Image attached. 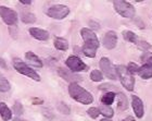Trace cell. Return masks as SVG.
Wrapping results in <instances>:
<instances>
[{"label": "cell", "mask_w": 152, "mask_h": 121, "mask_svg": "<svg viewBox=\"0 0 152 121\" xmlns=\"http://www.w3.org/2000/svg\"><path fill=\"white\" fill-rule=\"evenodd\" d=\"M127 70L129 71L130 73H136V72H138V70H139V67H138V64L134 63V62H129L128 63V66H127Z\"/></svg>", "instance_id": "obj_27"}, {"label": "cell", "mask_w": 152, "mask_h": 121, "mask_svg": "<svg viewBox=\"0 0 152 121\" xmlns=\"http://www.w3.org/2000/svg\"><path fill=\"white\" fill-rule=\"evenodd\" d=\"M123 121H135V119H134L133 117H127V118L124 119Z\"/></svg>", "instance_id": "obj_35"}, {"label": "cell", "mask_w": 152, "mask_h": 121, "mask_svg": "<svg viewBox=\"0 0 152 121\" xmlns=\"http://www.w3.org/2000/svg\"><path fill=\"white\" fill-rule=\"evenodd\" d=\"M0 66L2 68H4V69H8V67H7V63L4 62V60H3L2 58H0Z\"/></svg>", "instance_id": "obj_32"}, {"label": "cell", "mask_w": 152, "mask_h": 121, "mask_svg": "<svg viewBox=\"0 0 152 121\" xmlns=\"http://www.w3.org/2000/svg\"><path fill=\"white\" fill-rule=\"evenodd\" d=\"M10 83L9 81L4 79V77L0 74V92H8L10 89Z\"/></svg>", "instance_id": "obj_23"}, {"label": "cell", "mask_w": 152, "mask_h": 121, "mask_svg": "<svg viewBox=\"0 0 152 121\" xmlns=\"http://www.w3.org/2000/svg\"><path fill=\"white\" fill-rule=\"evenodd\" d=\"M90 79H91L94 82H100V81H102L103 77H102V73L99 70H94V71H91V73H90Z\"/></svg>", "instance_id": "obj_24"}, {"label": "cell", "mask_w": 152, "mask_h": 121, "mask_svg": "<svg viewBox=\"0 0 152 121\" xmlns=\"http://www.w3.org/2000/svg\"><path fill=\"white\" fill-rule=\"evenodd\" d=\"M69 93L72 98L84 105H88L94 102V97L91 94L87 92L85 89H83L82 86H79L77 83H71L69 86Z\"/></svg>", "instance_id": "obj_2"}, {"label": "cell", "mask_w": 152, "mask_h": 121, "mask_svg": "<svg viewBox=\"0 0 152 121\" xmlns=\"http://www.w3.org/2000/svg\"><path fill=\"white\" fill-rule=\"evenodd\" d=\"M58 73L60 75L62 79H64L65 81H69L71 83H77L78 81L82 80V77L75 74L74 72L72 71H69L66 69H63V68H59V70H58Z\"/></svg>", "instance_id": "obj_11"}, {"label": "cell", "mask_w": 152, "mask_h": 121, "mask_svg": "<svg viewBox=\"0 0 152 121\" xmlns=\"http://www.w3.org/2000/svg\"><path fill=\"white\" fill-rule=\"evenodd\" d=\"M13 121H23V120H21V119H19V118H14Z\"/></svg>", "instance_id": "obj_36"}, {"label": "cell", "mask_w": 152, "mask_h": 121, "mask_svg": "<svg viewBox=\"0 0 152 121\" xmlns=\"http://www.w3.org/2000/svg\"><path fill=\"white\" fill-rule=\"evenodd\" d=\"M115 70H116L117 77H120L121 83L123 84L124 87L127 91H133L134 86H135V77H133V74L127 70L125 66H117Z\"/></svg>", "instance_id": "obj_3"}, {"label": "cell", "mask_w": 152, "mask_h": 121, "mask_svg": "<svg viewBox=\"0 0 152 121\" xmlns=\"http://www.w3.org/2000/svg\"><path fill=\"white\" fill-rule=\"evenodd\" d=\"M28 32L34 38L38 39V41H47V39L49 38V33L42 29L31 27V29L28 30Z\"/></svg>", "instance_id": "obj_13"}, {"label": "cell", "mask_w": 152, "mask_h": 121, "mask_svg": "<svg viewBox=\"0 0 152 121\" xmlns=\"http://www.w3.org/2000/svg\"><path fill=\"white\" fill-rule=\"evenodd\" d=\"M20 3H22V4H27V6H29V4H32V1H24V0H21V1H20Z\"/></svg>", "instance_id": "obj_34"}, {"label": "cell", "mask_w": 152, "mask_h": 121, "mask_svg": "<svg viewBox=\"0 0 152 121\" xmlns=\"http://www.w3.org/2000/svg\"><path fill=\"white\" fill-rule=\"evenodd\" d=\"M87 112H88L89 117H91L92 119L98 118V116L100 115V111H99V109L98 108H95V107H91V108H89Z\"/></svg>", "instance_id": "obj_26"}, {"label": "cell", "mask_w": 152, "mask_h": 121, "mask_svg": "<svg viewBox=\"0 0 152 121\" xmlns=\"http://www.w3.org/2000/svg\"><path fill=\"white\" fill-rule=\"evenodd\" d=\"M123 37H124V39H126L127 41H130V43H133V44H136L138 47L141 48V49H143V50L149 49V48L151 47L147 41H141V39H140L139 37L135 34V33L130 32V31H124Z\"/></svg>", "instance_id": "obj_10"}, {"label": "cell", "mask_w": 152, "mask_h": 121, "mask_svg": "<svg viewBox=\"0 0 152 121\" xmlns=\"http://www.w3.org/2000/svg\"><path fill=\"white\" fill-rule=\"evenodd\" d=\"M114 86L113 85H111V84H103V85H101V86H99V89H113Z\"/></svg>", "instance_id": "obj_31"}, {"label": "cell", "mask_w": 152, "mask_h": 121, "mask_svg": "<svg viewBox=\"0 0 152 121\" xmlns=\"http://www.w3.org/2000/svg\"><path fill=\"white\" fill-rule=\"evenodd\" d=\"M21 20H22V22L26 23V24H32V23L36 22V16L31 12H24L22 13Z\"/></svg>", "instance_id": "obj_21"}, {"label": "cell", "mask_w": 152, "mask_h": 121, "mask_svg": "<svg viewBox=\"0 0 152 121\" xmlns=\"http://www.w3.org/2000/svg\"><path fill=\"white\" fill-rule=\"evenodd\" d=\"M69 13H70L69 7L63 6V4H54V6H51L46 11V14L48 16L57 20H62L64 18H66L69 15Z\"/></svg>", "instance_id": "obj_6"}, {"label": "cell", "mask_w": 152, "mask_h": 121, "mask_svg": "<svg viewBox=\"0 0 152 121\" xmlns=\"http://www.w3.org/2000/svg\"><path fill=\"white\" fill-rule=\"evenodd\" d=\"M99 111H100V114H102V115L105 116V117H108V118H111L114 115L113 109H112L110 106L102 105L101 107H100V109H99Z\"/></svg>", "instance_id": "obj_22"}, {"label": "cell", "mask_w": 152, "mask_h": 121, "mask_svg": "<svg viewBox=\"0 0 152 121\" xmlns=\"http://www.w3.org/2000/svg\"><path fill=\"white\" fill-rule=\"evenodd\" d=\"M58 109H59V111H60L61 114H65V115L70 114V108H69L65 104H63V103H60V104H59Z\"/></svg>", "instance_id": "obj_28"}, {"label": "cell", "mask_w": 152, "mask_h": 121, "mask_svg": "<svg viewBox=\"0 0 152 121\" xmlns=\"http://www.w3.org/2000/svg\"><path fill=\"white\" fill-rule=\"evenodd\" d=\"M115 96H116V95H115L113 92L105 93L104 95L101 97V103L103 104V105H105V106H110L112 103L114 102V99H115Z\"/></svg>", "instance_id": "obj_20"}, {"label": "cell", "mask_w": 152, "mask_h": 121, "mask_svg": "<svg viewBox=\"0 0 152 121\" xmlns=\"http://www.w3.org/2000/svg\"><path fill=\"white\" fill-rule=\"evenodd\" d=\"M113 6H114V9L116 11L118 14L123 16V18H127V19H130V18H133L135 15V8H134L129 2H127V1H114L113 2Z\"/></svg>", "instance_id": "obj_5"}, {"label": "cell", "mask_w": 152, "mask_h": 121, "mask_svg": "<svg viewBox=\"0 0 152 121\" xmlns=\"http://www.w3.org/2000/svg\"><path fill=\"white\" fill-rule=\"evenodd\" d=\"M117 44V36L115 34V32L113 31H110L104 35L103 37V46H104L107 49H113L115 48Z\"/></svg>", "instance_id": "obj_12"}, {"label": "cell", "mask_w": 152, "mask_h": 121, "mask_svg": "<svg viewBox=\"0 0 152 121\" xmlns=\"http://www.w3.org/2000/svg\"><path fill=\"white\" fill-rule=\"evenodd\" d=\"M127 107H128V104H127L126 95H124L123 93H118L117 94V109L120 111H123L127 109Z\"/></svg>", "instance_id": "obj_18"}, {"label": "cell", "mask_w": 152, "mask_h": 121, "mask_svg": "<svg viewBox=\"0 0 152 121\" xmlns=\"http://www.w3.org/2000/svg\"><path fill=\"white\" fill-rule=\"evenodd\" d=\"M137 73L139 74L142 79L148 80V79L152 77V66H147V64H145V66L139 68V70H138Z\"/></svg>", "instance_id": "obj_17"}, {"label": "cell", "mask_w": 152, "mask_h": 121, "mask_svg": "<svg viewBox=\"0 0 152 121\" xmlns=\"http://www.w3.org/2000/svg\"><path fill=\"white\" fill-rule=\"evenodd\" d=\"M80 34H82L83 39L85 41V44L83 46V52L86 57L94 58L97 54V49L100 46V43H99L97 36L91 30L89 29H82Z\"/></svg>", "instance_id": "obj_1"}, {"label": "cell", "mask_w": 152, "mask_h": 121, "mask_svg": "<svg viewBox=\"0 0 152 121\" xmlns=\"http://www.w3.org/2000/svg\"><path fill=\"white\" fill-rule=\"evenodd\" d=\"M9 31H10V33H11V36H14L15 37L16 36V27H15V25H13V26H10V29H9Z\"/></svg>", "instance_id": "obj_30"}, {"label": "cell", "mask_w": 152, "mask_h": 121, "mask_svg": "<svg viewBox=\"0 0 152 121\" xmlns=\"http://www.w3.org/2000/svg\"><path fill=\"white\" fill-rule=\"evenodd\" d=\"M99 66L101 68L102 72L105 74V77L111 79V80H116L117 79V74L116 70H115V67H114L112 62L109 60L108 58H101L100 59V62H99Z\"/></svg>", "instance_id": "obj_8"}, {"label": "cell", "mask_w": 152, "mask_h": 121, "mask_svg": "<svg viewBox=\"0 0 152 121\" xmlns=\"http://www.w3.org/2000/svg\"><path fill=\"white\" fill-rule=\"evenodd\" d=\"M132 100H133V108L134 111L136 114V116L138 118H141L143 116V112H145V108H143V104L141 102V99L138 97V96L134 95L132 97Z\"/></svg>", "instance_id": "obj_14"}, {"label": "cell", "mask_w": 152, "mask_h": 121, "mask_svg": "<svg viewBox=\"0 0 152 121\" xmlns=\"http://www.w3.org/2000/svg\"><path fill=\"white\" fill-rule=\"evenodd\" d=\"M141 60L147 64V66H152V52H145L141 56Z\"/></svg>", "instance_id": "obj_25"}, {"label": "cell", "mask_w": 152, "mask_h": 121, "mask_svg": "<svg viewBox=\"0 0 152 121\" xmlns=\"http://www.w3.org/2000/svg\"><path fill=\"white\" fill-rule=\"evenodd\" d=\"M25 58H26V60L28 61V63H31V66H33V67L38 68V69L42 68V61L39 59V57H38L37 55H35L34 52H32V51L26 52Z\"/></svg>", "instance_id": "obj_15"}, {"label": "cell", "mask_w": 152, "mask_h": 121, "mask_svg": "<svg viewBox=\"0 0 152 121\" xmlns=\"http://www.w3.org/2000/svg\"><path fill=\"white\" fill-rule=\"evenodd\" d=\"M13 111H14V114L15 115H21L23 112V106L22 104H20V103H15L14 105H13Z\"/></svg>", "instance_id": "obj_29"}, {"label": "cell", "mask_w": 152, "mask_h": 121, "mask_svg": "<svg viewBox=\"0 0 152 121\" xmlns=\"http://www.w3.org/2000/svg\"><path fill=\"white\" fill-rule=\"evenodd\" d=\"M0 116L3 121H9L12 118V112L4 103H0Z\"/></svg>", "instance_id": "obj_16"}, {"label": "cell", "mask_w": 152, "mask_h": 121, "mask_svg": "<svg viewBox=\"0 0 152 121\" xmlns=\"http://www.w3.org/2000/svg\"><path fill=\"white\" fill-rule=\"evenodd\" d=\"M0 16L3 20V22L10 26L15 25L18 21V14L15 11L4 6H0Z\"/></svg>", "instance_id": "obj_7"}, {"label": "cell", "mask_w": 152, "mask_h": 121, "mask_svg": "<svg viewBox=\"0 0 152 121\" xmlns=\"http://www.w3.org/2000/svg\"><path fill=\"white\" fill-rule=\"evenodd\" d=\"M13 67H14V69H15L19 73L23 74V75H25V77H31L32 80L37 81V82L40 81V77L37 74V72H35L33 69H31L27 64L24 63V62L21 61L20 59H14V60H13Z\"/></svg>", "instance_id": "obj_4"}, {"label": "cell", "mask_w": 152, "mask_h": 121, "mask_svg": "<svg viewBox=\"0 0 152 121\" xmlns=\"http://www.w3.org/2000/svg\"><path fill=\"white\" fill-rule=\"evenodd\" d=\"M33 103H34L35 105H39V103H42V99L34 98V99H33Z\"/></svg>", "instance_id": "obj_33"}, {"label": "cell", "mask_w": 152, "mask_h": 121, "mask_svg": "<svg viewBox=\"0 0 152 121\" xmlns=\"http://www.w3.org/2000/svg\"><path fill=\"white\" fill-rule=\"evenodd\" d=\"M100 121H111V120H109V119H101Z\"/></svg>", "instance_id": "obj_37"}, {"label": "cell", "mask_w": 152, "mask_h": 121, "mask_svg": "<svg viewBox=\"0 0 152 121\" xmlns=\"http://www.w3.org/2000/svg\"><path fill=\"white\" fill-rule=\"evenodd\" d=\"M65 63H66L67 68L70 69L72 72H82V71H87L88 67H87V64L84 63L83 60H80L78 57H76V56H70V57L67 58L66 61H65Z\"/></svg>", "instance_id": "obj_9"}, {"label": "cell", "mask_w": 152, "mask_h": 121, "mask_svg": "<svg viewBox=\"0 0 152 121\" xmlns=\"http://www.w3.org/2000/svg\"><path fill=\"white\" fill-rule=\"evenodd\" d=\"M54 47L59 50L65 51L69 48V43H67L66 39L61 38V37H56L54 38Z\"/></svg>", "instance_id": "obj_19"}]
</instances>
